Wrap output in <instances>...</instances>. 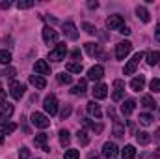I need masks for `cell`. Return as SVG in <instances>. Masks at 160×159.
<instances>
[{
  "label": "cell",
  "mask_w": 160,
  "mask_h": 159,
  "mask_svg": "<svg viewBox=\"0 0 160 159\" xmlns=\"http://www.w3.org/2000/svg\"><path fill=\"white\" fill-rule=\"evenodd\" d=\"M24 84L22 82H19V80H11L9 82V94H11V97L13 99H21L22 96H24Z\"/></svg>",
  "instance_id": "cell-3"
},
{
  "label": "cell",
  "mask_w": 160,
  "mask_h": 159,
  "mask_svg": "<svg viewBox=\"0 0 160 159\" xmlns=\"http://www.w3.org/2000/svg\"><path fill=\"white\" fill-rule=\"evenodd\" d=\"M17 8L19 9H28V8H34V2L32 0H22V2H17Z\"/></svg>",
  "instance_id": "cell-37"
},
{
  "label": "cell",
  "mask_w": 160,
  "mask_h": 159,
  "mask_svg": "<svg viewBox=\"0 0 160 159\" xmlns=\"http://www.w3.org/2000/svg\"><path fill=\"white\" fill-rule=\"evenodd\" d=\"M73 58H80V51L77 49V51H73Z\"/></svg>",
  "instance_id": "cell-49"
},
{
  "label": "cell",
  "mask_w": 160,
  "mask_h": 159,
  "mask_svg": "<svg viewBox=\"0 0 160 159\" xmlns=\"http://www.w3.org/2000/svg\"><path fill=\"white\" fill-rule=\"evenodd\" d=\"M34 69H36V75H50V66L45 60H38L34 64Z\"/></svg>",
  "instance_id": "cell-13"
},
{
  "label": "cell",
  "mask_w": 160,
  "mask_h": 159,
  "mask_svg": "<svg viewBox=\"0 0 160 159\" xmlns=\"http://www.w3.org/2000/svg\"><path fill=\"white\" fill-rule=\"evenodd\" d=\"M136 15H138V19H140L142 23H149V21H151L149 11H147L143 6H138V8H136Z\"/></svg>",
  "instance_id": "cell-23"
},
{
  "label": "cell",
  "mask_w": 160,
  "mask_h": 159,
  "mask_svg": "<svg viewBox=\"0 0 160 159\" xmlns=\"http://www.w3.org/2000/svg\"><path fill=\"white\" fill-rule=\"evenodd\" d=\"M142 58H143V52H136V54L128 60V64L125 66V75H132V73L136 71V68H138V64H140Z\"/></svg>",
  "instance_id": "cell-6"
},
{
  "label": "cell",
  "mask_w": 160,
  "mask_h": 159,
  "mask_svg": "<svg viewBox=\"0 0 160 159\" xmlns=\"http://www.w3.org/2000/svg\"><path fill=\"white\" fill-rule=\"evenodd\" d=\"M149 86H151V92H153V94L160 92V79H153L149 82Z\"/></svg>",
  "instance_id": "cell-39"
},
{
  "label": "cell",
  "mask_w": 160,
  "mask_h": 159,
  "mask_svg": "<svg viewBox=\"0 0 160 159\" xmlns=\"http://www.w3.org/2000/svg\"><path fill=\"white\" fill-rule=\"evenodd\" d=\"M4 142V133H2V129H0V144Z\"/></svg>",
  "instance_id": "cell-51"
},
{
  "label": "cell",
  "mask_w": 160,
  "mask_h": 159,
  "mask_svg": "<svg viewBox=\"0 0 160 159\" xmlns=\"http://www.w3.org/2000/svg\"><path fill=\"white\" fill-rule=\"evenodd\" d=\"M104 77V68L102 66H93V68H89V71H88V79L89 80H101Z\"/></svg>",
  "instance_id": "cell-10"
},
{
  "label": "cell",
  "mask_w": 160,
  "mask_h": 159,
  "mask_svg": "<svg viewBox=\"0 0 160 159\" xmlns=\"http://www.w3.org/2000/svg\"><path fill=\"white\" fill-rule=\"evenodd\" d=\"M65 159H78V150H67Z\"/></svg>",
  "instance_id": "cell-42"
},
{
  "label": "cell",
  "mask_w": 160,
  "mask_h": 159,
  "mask_svg": "<svg viewBox=\"0 0 160 159\" xmlns=\"http://www.w3.org/2000/svg\"><path fill=\"white\" fill-rule=\"evenodd\" d=\"M19 159H30V150L22 146V148L19 150Z\"/></svg>",
  "instance_id": "cell-41"
},
{
  "label": "cell",
  "mask_w": 160,
  "mask_h": 159,
  "mask_svg": "<svg viewBox=\"0 0 160 159\" xmlns=\"http://www.w3.org/2000/svg\"><path fill=\"white\" fill-rule=\"evenodd\" d=\"M86 109H88V112H89L91 116H95L97 120L102 116V112H101V107H99V103H97V101H89Z\"/></svg>",
  "instance_id": "cell-21"
},
{
  "label": "cell",
  "mask_w": 160,
  "mask_h": 159,
  "mask_svg": "<svg viewBox=\"0 0 160 159\" xmlns=\"http://www.w3.org/2000/svg\"><path fill=\"white\" fill-rule=\"evenodd\" d=\"M32 123H34L36 127H39V129H47V127L50 125V120L47 118L43 112H34V114H32Z\"/></svg>",
  "instance_id": "cell-7"
},
{
  "label": "cell",
  "mask_w": 160,
  "mask_h": 159,
  "mask_svg": "<svg viewBox=\"0 0 160 159\" xmlns=\"http://www.w3.org/2000/svg\"><path fill=\"white\" fill-rule=\"evenodd\" d=\"M43 107H45V112H47V114H50V116L58 114V99H56V96H54V94L47 96L45 101H43Z\"/></svg>",
  "instance_id": "cell-2"
},
{
  "label": "cell",
  "mask_w": 160,
  "mask_h": 159,
  "mask_svg": "<svg viewBox=\"0 0 160 159\" xmlns=\"http://www.w3.org/2000/svg\"><path fill=\"white\" fill-rule=\"evenodd\" d=\"M71 112H73V107H71V105H65V107L62 109V112H60V118H62V120L69 118V116H71Z\"/></svg>",
  "instance_id": "cell-36"
},
{
  "label": "cell",
  "mask_w": 160,
  "mask_h": 159,
  "mask_svg": "<svg viewBox=\"0 0 160 159\" xmlns=\"http://www.w3.org/2000/svg\"><path fill=\"white\" fill-rule=\"evenodd\" d=\"M155 159H160V150H157V157Z\"/></svg>",
  "instance_id": "cell-52"
},
{
  "label": "cell",
  "mask_w": 160,
  "mask_h": 159,
  "mask_svg": "<svg viewBox=\"0 0 160 159\" xmlns=\"http://www.w3.org/2000/svg\"><path fill=\"white\" fill-rule=\"evenodd\" d=\"M114 88H116V92L112 94V99L114 101H119L121 97H123V90H125V82L123 80H114Z\"/></svg>",
  "instance_id": "cell-18"
},
{
  "label": "cell",
  "mask_w": 160,
  "mask_h": 159,
  "mask_svg": "<svg viewBox=\"0 0 160 159\" xmlns=\"http://www.w3.org/2000/svg\"><path fill=\"white\" fill-rule=\"evenodd\" d=\"M65 69H67V73H82V64L80 62H69L67 66H65Z\"/></svg>",
  "instance_id": "cell-27"
},
{
  "label": "cell",
  "mask_w": 160,
  "mask_h": 159,
  "mask_svg": "<svg viewBox=\"0 0 160 159\" xmlns=\"http://www.w3.org/2000/svg\"><path fill=\"white\" fill-rule=\"evenodd\" d=\"M106 26H108L110 30H118V32H121V28L125 26V19H123L121 15H110V17L106 19Z\"/></svg>",
  "instance_id": "cell-4"
},
{
  "label": "cell",
  "mask_w": 160,
  "mask_h": 159,
  "mask_svg": "<svg viewBox=\"0 0 160 159\" xmlns=\"http://www.w3.org/2000/svg\"><path fill=\"white\" fill-rule=\"evenodd\" d=\"M142 105L147 107V109H155L157 103H155V99H153L151 96H143V97H142Z\"/></svg>",
  "instance_id": "cell-32"
},
{
  "label": "cell",
  "mask_w": 160,
  "mask_h": 159,
  "mask_svg": "<svg viewBox=\"0 0 160 159\" xmlns=\"http://www.w3.org/2000/svg\"><path fill=\"white\" fill-rule=\"evenodd\" d=\"M2 133H6V135H9V133H13L15 129H17V123H13V122H2Z\"/></svg>",
  "instance_id": "cell-28"
},
{
  "label": "cell",
  "mask_w": 160,
  "mask_h": 159,
  "mask_svg": "<svg viewBox=\"0 0 160 159\" xmlns=\"http://www.w3.org/2000/svg\"><path fill=\"white\" fill-rule=\"evenodd\" d=\"M155 135H157V137H158V139H160V129H158V131H157V133H155Z\"/></svg>",
  "instance_id": "cell-53"
},
{
  "label": "cell",
  "mask_w": 160,
  "mask_h": 159,
  "mask_svg": "<svg viewBox=\"0 0 160 159\" xmlns=\"http://www.w3.org/2000/svg\"><path fill=\"white\" fill-rule=\"evenodd\" d=\"M132 51V43L130 41H121L116 45V58L118 60H125V56Z\"/></svg>",
  "instance_id": "cell-5"
},
{
  "label": "cell",
  "mask_w": 160,
  "mask_h": 159,
  "mask_svg": "<svg viewBox=\"0 0 160 159\" xmlns=\"http://www.w3.org/2000/svg\"><path fill=\"white\" fill-rule=\"evenodd\" d=\"M82 28H84L88 34H95V32H97V28H95L93 25H89V23H82Z\"/></svg>",
  "instance_id": "cell-40"
},
{
  "label": "cell",
  "mask_w": 160,
  "mask_h": 159,
  "mask_svg": "<svg viewBox=\"0 0 160 159\" xmlns=\"http://www.w3.org/2000/svg\"><path fill=\"white\" fill-rule=\"evenodd\" d=\"M9 6H11V4H9V2H0V8H2V9H8V8H9Z\"/></svg>",
  "instance_id": "cell-47"
},
{
  "label": "cell",
  "mask_w": 160,
  "mask_h": 159,
  "mask_svg": "<svg viewBox=\"0 0 160 159\" xmlns=\"http://www.w3.org/2000/svg\"><path fill=\"white\" fill-rule=\"evenodd\" d=\"M34 144H36V148H39L43 152H50V148L47 146V135H45V133H38V135H36Z\"/></svg>",
  "instance_id": "cell-14"
},
{
  "label": "cell",
  "mask_w": 160,
  "mask_h": 159,
  "mask_svg": "<svg viewBox=\"0 0 160 159\" xmlns=\"http://www.w3.org/2000/svg\"><path fill=\"white\" fill-rule=\"evenodd\" d=\"M136 140H138L142 146H145V144H149V142H151V137H149V133L142 131V133H136Z\"/></svg>",
  "instance_id": "cell-29"
},
{
  "label": "cell",
  "mask_w": 160,
  "mask_h": 159,
  "mask_svg": "<svg viewBox=\"0 0 160 159\" xmlns=\"http://www.w3.org/2000/svg\"><path fill=\"white\" fill-rule=\"evenodd\" d=\"M0 75H4V77H8V79H13V77L17 75V69H15V68H6V69L0 71Z\"/></svg>",
  "instance_id": "cell-35"
},
{
  "label": "cell",
  "mask_w": 160,
  "mask_h": 159,
  "mask_svg": "<svg viewBox=\"0 0 160 159\" xmlns=\"http://www.w3.org/2000/svg\"><path fill=\"white\" fill-rule=\"evenodd\" d=\"M24 120H26V118H21V123H22V129H24V133H26V135H30V127L26 125V122H24Z\"/></svg>",
  "instance_id": "cell-43"
},
{
  "label": "cell",
  "mask_w": 160,
  "mask_h": 159,
  "mask_svg": "<svg viewBox=\"0 0 160 159\" xmlns=\"http://www.w3.org/2000/svg\"><path fill=\"white\" fill-rule=\"evenodd\" d=\"M86 90H88V80H86V79H80L78 84H75L71 92H73L75 96H84V94H86Z\"/></svg>",
  "instance_id": "cell-22"
},
{
  "label": "cell",
  "mask_w": 160,
  "mask_h": 159,
  "mask_svg": "<svg viewBox=\"0 0 160 159\" xmlns=\"http://www.w3.org/2000/svg\"><path fill=\"white\" fill-rule=\"evenodd\" d=\"M143 86H145V77L143 75H138V77H134L130 80V90H134V92L143 90Z\"/></svg>",
  "instance_id": "cell-20"
},
{
  "label": "cell",
  "mask_w": 160,
  "mask_h": 159,
  "mask_svg": "<svg viewBox=\"0 0 160 159\" xmlns=\"http://www.w3.org/2000/svg\"><path fill=\"white\" fill-rule=\"evenodd\" d=\"M11 114H13V105H11V103H8V101H6V103H2V105H0V120H4V122H6Z\"/></svg>",
  "instance_id": "cell-17"
},
{
  "label": "cell",
  "mask_w": 160,
  "mask_h": 159,
  "mask_svg": "<svg viewBox=\"0 0 160 159\" xmlns=\"http://www.w3.org/2000/svg\"><path fill=\"white\" fill-rule=\"evenodd\" d=\"M60 142H62V146H67L71 142V135H69L67 129H62L60 131Z\"/></svg>",
  "instance_id": "cell-30"
},
{
  "label": "cell",
  "mask_w": 160,
  "mask_h": 159,
  "mask_svg": "<svg viewBox=\"0 0 160 159\" xmlns=\"http://www.w3.org/2000/svg\"><path fill=\"white\" fill-rule=\"evenodd\" d=\"M88 8H91V9H95V8H99V2H88Z\"/></svg>",
  "instance_id": "cell-46"
},
{
  "label": "cell",
  "mask_w": 160,
  "mask_h": 159,
  "mask_svg": "<svg viewBox=\"0 0 160 159\" xmlns=\"http://www.w3.org/2000/svg\"><path fill=\"white\" fill-rule=\"evenodd\" d=\"M134 109H136V101H134V99H125V101H123V105H121V112H123L125 116L132 114V112H134Z\"/></svg>",
  "instance_id": "cell-19"
},
{
  "label": "cell",
  "mask_w": 160,
  "mask_h": 159,
  "mask_svg": "<svg viewBox=\"0 0 160 159\" xmlns=\"http://www.w3.org/2000/svg\"><path fill=\"white\" fill-rule=\"evenodd\" d=\"M82 125L88 127V129H91V131H95V133H102V131H104V125H102V123H95V122H91L89 118L82 120Z\"/></svg>",
  "instance_id": "cell-16"
},
{
  "label": "cell",
  "mask_w": 160,
  "mask_h": 159,
  "mask_svg": "<svg viewBox=\"0 0 160 159\" xmlns=\"http://www.w3.org/2000/svg\"><path fill=\"white\" fill-rule=\"evenodd\" d=\"M121 156H123V159H134L136 157V148H134L132 144H127V146L121 150Z\"/></svg>",
  "instance_id": "cell-24"
},
{
  "label": "cell",
  "mask_w": 160,
  "mask_h": 159,
  "mask_svg": "<svg viewBox=\"0 0 160 159\" xmlns=\"http://www.w3.org/2000/svg\"><path fill=\"white\" fill-rule=\"evenodd\" d=\"M77 139H78L80 146H88V144H89V137H88L86 131H78V133H77Z\"/></svg>",
  "instance_id": "cell-31"
},
{
  "label": "cell",
  "mask_w": 160,
  "mask_h": 159,
  "mask_svg": "<svg viewBox=\"0 0 160 159\" xmlns=\"http://www.w3.org/2000/svg\"><path fill=\"white\" fill-rule=\"evenodd\" d=\"M155 40L160 41V23L157 25V30H155Z\"/></svg>",
  "instance_id": "cell-45"
},
{
  "label": "cell",
  "mask_w": 160,
  "mask_h": 159,
  "mask_svg": "<svg viewBox=\"0 0 160 159\" xmlns=\"http://www.w3.org/2000/svg\"><path fill=\"white\" fill-rule=\"evenodd\" d=\"M30 82H32L36 88H39V90H43V88L47 86V80L43 79L41 75H30Z\"/></svg>",
  "instance_id": "cell-26"
},
{
  "label": "cell",
  "mask_w": 160,
  "mask_h": 159,
  "mask_svg": "<svg viewBox=\"0 0 160 159\" xmlns=\"http://www.w3.org/2000/svg\"><path fill=\"white\" fill-rule=\"evenodd\" d=\"M9 62H11V52L9 51H0V64L8 66Z\"/></svg>",
  "instance_id": "cell-33"
},
{
  "label": "cell",
  "mask_w": 160,
  "mask_h": 159,
  "mask_svg": "<svg viewBox=\"0 0 160 159\" xmlns=\"http://www.w3.org/2000/svg\"><path fill=\"white\" fill-rule=\"evenodd\" d=\"M63 30H65V36H67L69 40H73V41L78 40V30H77V26H75V23H73V21L63 23Z\"/></svg>",
  "instance_id": "cell-9"
},
{
  "label": "cell",
  "mask_w": 160,
  "mask_h": 159,
  "mask_svg": "<svg viewBox=\"0 0 160 159\" xmlns=\"http://www.w3.org/2000/svg\"><path fill=\"white\" fill-rule=\"evenodd\" d=\"M151 122H153L151 114H140V123L142 125H151Z\"/></svg>",
  "instance_id": "cell-38"
},
{
  "label": "cell",
  "mask_w": 160,
  "mask_h": 159,
  "mask_svg": "<svg viewBox=\"0 0 160 159\" xmlns=\"http://www.w3.org/2000/svg\"><path fill=\"white\" fill-rule=\"evenodd\" d=\"M2 103H6V92H4V88H0V105Z\"/></svg>",
  "instance_id": "cell-44"
},
{
  "label": "cell",
  "mask_w": 160,
  "mask_h": 159,
  "mask_svg": "<svg viewBox=\"0 0 160 159\" xmlns=\"http://www.w3.org/2000/svg\"><path fill=\"white\" fill-rule=\"evenodd\" d=\"M84 49H86V52H88L89 56H104V54H102V47L97 45V43H91V41H89V43L84 45Z\"/></svg>",
  "instance_id": "cell-12"
},
{
  "label": "cell",
  "mask_w": 160,
  "mask_h": 159,
  "mask_svg": "<svg viewBox=\"0 0 160 159\" xmlns=\"http://www.w3.org/2000/svg\"><path fill=\"white\" fill-rule=\"evenodd\" d=\"M102 156L106 159H114L118 156V146H116L114 142H104V146H102Z\"/></svg>",
  "instance_id": "cell-11"
},
{
  "label": "cell",
  "mask_w": 160,
  "mask_h": 159,
  "mask_svg": "<svg viewBox=\"0 0 160 159\" xmlns=\"http://www.w3.org/2000/svg\"><path fill=\"white\" fill-rule=\"evenodd\" d=\"M65 54H67V45H65V43H58V45L48 52V60H52V62H62V60H65Z\"/></svg>",
  "instance_id": "cell-1"
},
{
  "label": "cell",
  "mask_w": 160,
  "mask_h": 159,
  "mask_svg": "<svg viewBox=\"0 0 160 159\" xmlns=\"http://www.w3.org/2000/svg\"><path fill=\"white\" fill-rule=\"evenodd\" d=\"M89 159H101L97 154H89Z\"/></svg>",
  "instance_id": "cell-50"
},
{
  "label": "cell",
  "mask_w": 160,
  "mask_h": 159,
  "mask_svg": "<svg viewBox=\"0 0 160 159\" xmlns=\"http://www.w3.org/2000/svg\"><path fill=\"white\" fill-rule=\"evenodd\" d=\"M91 94H93L95 99H104V97L108 96V86H106V84H97V86L91 90Z\"/></svg>",
  "instance_id": "cell-15"
},
{
  "label": "cell",
  "mask_w": 160,
  "mask_h": 159,
  "mask_svg": "<svg viewBox=\"0 0 160 159\" xmlns=\"http://www.w3.org/2000/svg\"><path fill=\"white\" fill-rule=\"evenodd\" d=\"M58 82H60V84H71V82H73V77H71L69 73H60V75H58Z\"/></svg>",
  "instance_id": "cell-34"
},
{
  "label": "cell",
  "mask_w": 160,
  "mask_h": 159,
  "mask_svg": "<svg viewBox=\"0 0 160 159\" xmlns=\"http://www.w3.org/2000/svg\"><path fill=\"white\" fill-rule=\"evenodd\" d=\"M43 40H45V43H48V45L58 43V32L54 28H50V26H45L43 28Z\"/></svg>",
  "instance_id": "cell-8"
},
{
  "label": "cell",
  "mask_w": 160,
  "mask_h": 159,
  "mask_svg": "<svg viewBox=\"0 0 160 159\" xmlns=\"http://www.w3.org/2000/svg\"><path fill=\"white\" fill-rule=\"evenodd\" d=\"M145 58H147V64H149V66H157V64H160V52L149 51V52L145 54Z\"/></svg>",
  "instance_id": "cell-25"
},
{
  "label": "cell",
  "mask_w": 160,
  "mask_h": 159,
  "mask_svg": "<svg viewBox=\"0 0 160 159\" xmlns=\"http://www.w3.org/2000/svg\"><path fill=\"white\" fill-rule=\"evenodd\" d=\"M121 34H125V36H128V34H130V28H127V26H123V28H121Z\"/></svg>",
  "instance_id": "cell-48"
}]
</instances>
